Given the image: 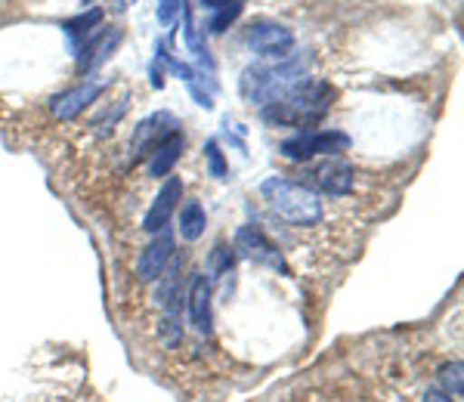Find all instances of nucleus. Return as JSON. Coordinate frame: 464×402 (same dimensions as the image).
I'll use <instances>...</instances> for the list:
<instances>
[{"instance_id":"11","label":"nucleus","mask_w":464,"mask_h":402,"mask_svg":"<svg viewBox=\"0 0 464 402\" xmlns=\"http://www.w3.org/2000/svg\"><path fill=\"white\" fill-rule=\"evenodd\" d=\"M121 28H100L96 34H90L78 47V69L81 72H96L106 59L115 53L121 43Z\"/></svg>"},{"instance_id":"22","label":"nucleus","mask_w":464,"mask_h":402,"mask_svg":"<svg viewBox=\"0 0 464 402\" xmlns=\"http://www.w3.org/2000/svg\"><path fill=\"white\" fill-rule=\"evenodd\" d=\"M205 161H208V174H211L214 180H227L229 168H227V158H223L220 143H217V139H208L205 143Z\"/></svg>"},{"instance_id":"5","label":"nucleus","mask_w":464,"mask_h":402,"mask_svg":"<svg viewBox=\"0 0 464 402\" xmlns=\"http://www.w3.org/2000/svg\"><path fill=\"white\" fill-rule=\"evenodd\" d=\"M301 183L306 186V189L322 192V196L341 198V196H350V192H353L356 174H353V168H350L347 161L328 155L325 161H316V165H306L304 168Z\"/></svg>"},{"instance_id":"16","label":"nucleus","mask_w":464,"mask_h":402,"mask_svg":"<svg viewBox=\"0 0 464 402\" xmlns=\"http://www.w3.org/2000/svg\"><path fill=\"white\" fill-rule=\"evenodd\" d=\"M205 226H208V214L198 201H186L183 211H179V235L186 242H196V238L205 235Z\"/></svg>"},{"instance_id":"6","label":"nucleus","mask_w":464,"mask_h":402,"mask_svg":"<svg viewBox=\"0 0 464 402\" xmlns=\"http://www.w3.org/2000/svg\"><path fill=\"white\" fill-rule=\"evenodd\" d=\"M245 43H248L251 53H257L260 59H266V62H279V59L295 53V34H291V28L279 25V22H269V19L251 22Z\"/></svg>"},{"instance_id":"8","label":"nucleus","mask_w":464,"mask_h":402,"mask_svg":"<svg viewBox=\"0 0 464 402\" xmlns=\"http://www.w3.org/2000/svg\"><path fill=\"white\" fill-rule=\"evenodd\" d=\"M232 248H236V254L248 257V260H254V263H266V266H273V270L288 273V266H285V260H282L279 248H276V244L266 238L264 229L254 226V223L236 229V242H232Z\"/></svg>"},{"instance_id":"13","label":"nucleus","mask_w":464,"mask_h":402,"mask_svg":"<svg viewBox=\"0 0 464 402\" xmlns=\"http://www.w3.org/2000/svg\"><path fill=\"white\" fill-rule=\"evenodd\" d=\"M100 96H102V84H96V81H84V84H78V87H72V91L53 96L50 111H53L59 121H72V118H78L84 109L93 106Z\"/></svg>"},{"instance_id":"24","label":"nucleus","mask_w":464,"mask_h":402,"mask_svg":"<svg viewBox=\"0 0 464 402\" xmlns=\"http://www.w3.org/2000/svg\"><path fill=\"white\" fill-rule=\"evenodd\" d=\"M183 4H186V0H159V22H161V25H170V22L179 16Z\"/></svg>"},{"instance_id":"21","label":"nucleus","mask_w":464,"mask_h":402,"mask_svg":"<svg viewBox=\"0 0 464 402\" xmlns=\"http://www.w3.org/2000/svg\"><path fill=\"white\" fill-rule=\"evenodd\" d=\"M242 10H245V4L242 0H232V4H227V6H220V10L214 13L211 19H208V32L211 34H223L227 32V28L232 25V22H236L238 16H242Z\"/></svg>"},{"instance_id":"4","label":"nucleus","mask_w":464,"mask_h":402,"mask_svg":"<svg viewBox=\"0 0 464 402\" xmlns=\"http://www.w3.org/2000/svg\"><path fill=\"white\" fill-rule=\"evenodd\" d=\"M350 148V137L343 130H304V133H295L288 137L285 143L279 146V152L285 155L288 161H306L313 158H322V155H338V152H347Z\"/></svg>"},{"instance_id":"23","label":"nucleus","mask_w":464,"mask_h":402,"mask_svg":"<svg viewBox=\"0 0 464 402\" xmlns=\"http://www.w3.org/2000/svg\"><path fill=\"white\" fill-rule=\"evenodd\" d=\"M124 111H127V100H118V106L109 111V115H102V118H96L93 121V128L100 130V133H111L115 130V124L124 118Z\"/></svg>"},{"instance_id":"25","label":"nucleus","mask_w":464,"mask_h":402,"mask_svg":"<svg viewBox=\"0 0 464 402\" xmlns=\"http://www.w3.org/2000/svg\"><path fill=\"white\" fill-rule=\"evenodd\" d=\"M149 81H152L155 91H161V87H164V65H161V59H159V56H155L152 69H149Z\"/></svg>"},{"instance_id":"17","label":"nucleus","mask_w":464,"mask_h":402,"mask_svg":"<svg viewBox=\"0 0 464 402\" xmlns=\"http://www.w3.org/2000/svg\"><path fill=\"white\" fill-rule=\"evenodd\" d=\"M179 16H183V37H186V47H189V53L196 56L198 62H205L208 69H214V59H211V53H208L205 41H201V34H198L196 19H192V10L186 4H183V10H179Z\"/></svg>"},{"instance_id":"12","label":"nucleus","mask_w":464,"mask_h":402,"mask_svg":"<svg viewBox=\"0 0 464 402\" xmlns=\"http://www.w3.org/2000/svg\"><path fill=\"white\" fill-rule=\"evenodd\" d=\"M170 257H174V235H170L168 229H161V233H155V238L146 244L143 254H140V260H137L140 282L159 279V275L164 273V266L170 263Z\"/></svg>"},{"instance_id":"20","label":"nucleus","mask_w":464,"mask_h":402,"mask_svg":"<svg viewBox=\"0 0 464 402\" xmlns=\"http://www.w3.org/2000/svg\"><path fill=\"white\" fill-rule=\"evenodd\" d=\"M232 266H236V248L232 244H214L211 257H208V270H211V279H223Z\"/></svg>"},{"instance_id":"18","label":"nucleus","mask_w":464,"mask_h":402,"mask_svg":"<svg viewBox=\"0 0 464 402\" xmlns=\"http://www.w3.org/2000/svg\"><path fill=\"white\" fill-rule=\"evenodd\" d=\"M100 25H102V10H87V13H81V16L63 22V32L72 43H78V41L84 43L87 37L93 34V28H100Z\"/></svg>"},{"instance_id":"9","label":"nucleus","mask_w":464,"mask_h":402,"mask_svg":"<svg viewBox=\"0 0 464 402\" xmlns=\"http://www.w3.org/2000/svg\"><path fill=\"white\" fill-rule=\"evenodd\" d=\"M179 198H183V180H179V177H168L164 186H161V192L155 196L152 207H149L146 217H143L146 233L155 235V233H161V229H168V223H170V217H174Z\"/></svg>"},{"instance_id":"19","label":"nucleus","mask_w":464,"mask_h":402,"mask_svg":"<svg viewBox=\"0 0 464 402\" xmlns=\"http://www.w3.org/2000/svg\"><path fill=\"white\" fill-rule=\"evenodd\" d=\"M461 362H446V366H440L437 371V384L440 390L449 393L452 399H461V390H464V375H461Z\"/></svg>"},{"instance_id":"27","label":"nucleus","mask_w":464,"mask_h":402,"mask_svg":"<svg viewBox=\"0 0 464 402\" xmlns=\"http://www.w3.org/2000/svg\"><path fill=\"white\" fill-rule=\"evenodd\" d=\"M198 4H201V10H220V6L232 4V0H198Z\"/></svg>"},{"instance_id":"7","label":"nucleus","mask_w":464,"mask_h":402,"mask_svg":"<svg viewBox=\"0 0 464 402\" xmlns=\"http://www.w3.org/2000/svg\"><path fill=\"white\" fill-rule=\"evenodd\" d=\"M174 130H179V121L170 115V111H155V115H149L146 121H140L137 130H133V137H130V146H127V152H130V165L143 161L146 155Z\"/></svg>"},{"instance_id":"26","label":"nucleus","mask_w":464,"mask_h":402,"mask_svg":"<svg viewBox=\"0 0 464 402\" xmlns=\"http://www.w3.org/2000/svg\"><path fill=\"white\" fill-rule=\"evenodd\" d=\"M424 402H459V399H452L449 393H443V390L437 387V390H428V393H424Z\"/></svg>"},{"instance_id":"3","label":"nucleus","mask_w":464,"mask_h":402,"mask_svg":"<svg viewBox=\"0 0 464 402\" xmlns=\"http://www.w3.org/2000/svg\"><path fill=\"white\" fill-rule=\"evenodd\" d=\"M260 196H264L269 211L279 220H285L288 226L310 229V226H319L322 217H325L319 192L306 189L304 183L269 177V180H264V186H260Z\"/></svg>"},{"instance_id":"15","label":"nucleus","mask_w":464,"mask_h":402,"mask_svg":"<svg viewBox=\"0 0 464 402\" xmlns=\"http://www.w3.org/2000/svg\"><path fill=\"white\" fill-rule=\"evenodd\" d=\"M183 146H186L183 130L168 133V137H164L161 143L149 152V174H152V177H168L170 170H174L177 161H179V155H183Z\"/></svg>"},{"instance_id":"10","label":"nucleus","mask_w":464,"mask_h":402,"mask_svg":"<svg viewBox=\"0 0 464 402\" xmlns=\"http://www.w3.org/2000/svg\"><path fill=\"white\" fill-rule=\"evenodd\" d=\"M186 312H189V322L198 334H211L214 319H211V279L196 273L189 279V292H186Z\"/></svg>"},{"instance_id":"14","label":"nucleus","mask_w":464,"mask_h":402,"mask_svg":"<svg viewBox=\"0 0 464 402\" xmlns=\"http://www.w3.org/2000/svg\"><path fill=\"white\" fill-rule=\"evenodd\" d=\"M179 273H183V257H170V263L164 266V273L159 275V285H155V301L159 307L168 312V316H179V307L186 303L183 294V282H179Z\"/></svg>"},{"instance_id":"2","label":"nucleus","mask_w":464,"mask_h":402,"mask_svg":"<svg viewBox=\"0 0 464 402\" xmlns=\"http://www.w3.org/2000/svg\"><path fill=\"white\" fill-rule=\"evenodd\" d=\"M332 100H334V91L325 81L304 78L301 84L291 87L279 102L260 109V118H264L269 128H310V124H316L328 115Z\"/></svg>"},{"instance_id":"1","label":"nucleus","mask_w":464,"mask_h":402,"mask_svg":"<svg viewBox=\"0 0 464 402\" xmlns=\"http://www.w3.org/2000/svg\"><path fill=\"white\" fill-rule=\"evenodd\" d=\"M306 65H310V56L304 53H291L279 62H260V65H248L238 78V91H242V100L251 102L257 109H266L273 102H279L291 87L301 84Z\"/></svg>"}]
</instances>
